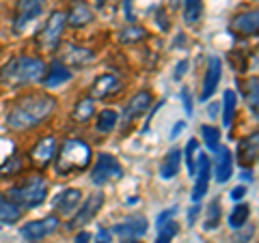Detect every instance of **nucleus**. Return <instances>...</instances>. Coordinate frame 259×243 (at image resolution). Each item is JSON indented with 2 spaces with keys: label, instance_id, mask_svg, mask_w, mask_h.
Segmentation results:
<instances>
[{
  "label": "nucleus",
  "instance_id": "473e14b6",
  "mask_svg": "<svg viewBox=\"0 0 259 243\" xmlns=\"http://www.w3.org/2000/svg\"><path fill=\"white\" fill-rule=\"evenodd\" d=\"M201 138H203V142H205V147L216 153V149L221 147V132H218V127L214 125H201Z\"/></svg>",
  "mask_w": 259,
  "mask_h": 243
},
{
  "label": "nucleus",
  "instance_id": "f8f14e48",
  "mask_svg": "<svg viewBox=\"0 0 259 243\" xmlns=\"http://www.w3.org/2000/svg\"><path fill=\"white\" fill-rule=\"evenodd\" d=\"M54 153H56V140L54 136H46V138H39L35 142V147L30 149L28 157H30V164L35 166L37 170H44L52 164L54 159Z\"/></svg>",
  "mask_w": 259,
  "mask_h": 243
},
{
  "label": "nucleus",
  "instance_id": "dca6fc26",
  "mask_svg": "<svg viewBox=\"0 0 259 243\" xmlns=\"http://www.w3.org/2000/svg\"><path fill=\"white\" fill-rule=\"evenodd\" d=\"M147 228H149V222L145 215H130L127 220L119 222L115 228H112V232L121 239H139L147 232Z\"/></svg>",
  "mask_w": 259,
  "mask_h": 243
},
{
  "label": "nucleus",
  "instance_id": "f3484780",
  "mask_svg": "<svg viewBox=\"0 0 259 243\" xmlns=\"http://www.w3.org/2000/svg\"><path fill=\"white\" fill-rule=\"evenodd\" d=\"M93 58H95V54L82 45L67 43V45H63V50H61V63L65 67H84V65L93 63Z\"/></svg>",
  "mask_w": 259,
  "mask_h": 243
},
{
  "label": "nucleus",
  "instance_id": "6e6552de",
  "mask_svg": "<svg viewBox=\"0 0 259 243\" xmlns=\"http://www.w3.org/2000/svg\"><path fill=\"white\" fill-rule=\"evenodd\" d=\"M59 226H61L59 217H56V215H48V217H41V220L24 224L20 228V234L26 241L37 243V241H44L46 237H50L52 232H56V230H59Z\"/></svg>",
  "mask_w": 259,
  "mask_h": 243
},
{
  "label": "nucleus",
  "instance_id": "1a4fd4ad",
  "mask_svg": "<svg viewBox=\"0 0 259 243\" xmlns=\"http://www.w3.org/2000/svg\"><path fill=\"white\" fill-rule=\"evenodd\" d=\"M44 5L46 0H18L13 15V30L22 32L32 20H37L44 13Z\"/></svg>",
  "mask_w": 259,
  "mask_h": 243
},
{
  "label": "nucleus",
  "instance_id": "7ed1b4c3",
  "mask_svg": "<svg viewBox=\"0 0 259 243\" xmlns=\"http://www.w3.org/2000/svg\"><path fill=\"white\" fill-rule=\"evenodd\" d=\"M46 74V63L35 56H15L0 69V82L11 88L32 84Z\"/></svg>",
  "mask_w": 259,
  "mask_h": 243
},
{
  "label": "nucleus",
  "instance_id": "2f4dec72",
  "mask_svg": "<svg viewBox=\"0 0 259 243\" xmlns=\"http://www.w3.org/2000/svg\"><path fill=\"white\" fill-rule=\"evenodd\" d=\"M24 170V161L18 153H13L11 157H7L3 164H0V179L3 176H13V174H20Z\"/></svg>",
  "mask_w": 259,
  "mask_h": 243
},
{
  "label": "nucleus",
  "instance_id": "c756f323",
  "mask_svg": "<svg viewBox=\"0 0 259 243\" xmlns=\"http://www.w3.org/2000/svg\"><path fill=\"white\" fill-rule=\"evenodd\" d=\"M119 123V114L115 110H102L100 114H97V123H95V129L100 134H108L112 129L117 127Z\"/></svg>",
  "mask_w": 259,
  "mask_h": 243
},
{
  "label": "nucleus",
  "instance_id": "79ce46f5",
  "mask_svg": "<svg viewBox=\"0 0 259 243\" xmlns=\"http://www.w3.org/2000/svg\"><path fill=\"white\" fill-rule=\"evenodd\" d=\"M91 239H93V234L87 232V230H80V232L76 234V243H89Z\"/></svg>",
  "mask_w": 259,
  "mask_h": 243
},
{
  "label": "nucleus",
  "instance_id": "9d476101",
  "mask_svg": "<svg viewBox=\"0 0 259 243\" xmlns=\"http://www.w3.org/2000/svg\"><path fill=\"white\" fill-rule=\"evenodd\" d=\"M123 91V82L117 74H102L93 80L91 84V99L97 101V99H110V97L119 95Z\"/></svg>",
  "mask_w": 259,
  "mask_h": 243
},
{
  "label": "nucleus",
  "instance_id": "f704fd0d",
  "mask_svg": "<svg viewBox=\"0 0 259 243\" xmlns=\"http://www.w3.org/2000/svg\"><path fill=\"white\" fill-rule=\"evenodd\" d=\"M259 80H257V76H253L246 82V103H248V110H250V114H253L255 118H257V114H259V110H257V106H259V101H257V95H259Z\"/></svg>",
  "mask_w": 259,
  "mask_h": 243
},
{
  "label": "nucleus",
  "instance_id": "6ab92c4d",
  "mask_svg": "<svg viewBox=\"0 0 259 243\" xmlns=\"http://www.w3.org/2000/svg\"><path fill=\"white\" fill-rule=\"evenodd\" d=\"M41 80H44L46 88H59L71 80V71H69V67H65L61 60H52L50 65H46V74Z\"/></svg>",
  "mask_w": 259,
  "mask_h": 243
},
{
  "label": "nucleus",
  "instance_id": "b1692460",
  "mask_svg": "<svg viewBox=\"0 0 259 243\" xmlns=\"http://www.w3.org/2000/svg\"><path fill=\"white\" fill-rule=\"evenodd\" d=\"M22 220V209L15 207L13 202L0 194V222L3 224H18Z\"/></svg>",
  "mask_w": 259,
  "mask_h": 243
},
{
  "label": "nucleus",
  "instance_id": "2eb2a0df",
  "mask_svg": "<svg viewBox=\"0 0 259 243\" xmlns=\"http://www.w3.org/2000/svg\"><path fill=\"white\" fill-rule=\"evenodd\" d=\"M80 202H82V192L76 190V188H69V190H63L59 196L54 198L52 209H54L56 217L59 215L61 217H69V215H74L78 211Z\"/></svg>",
  "mask_w": 259,
  "mask_h": 243
},
{
  "label": "nucleus",
  "instance_id": "5701e85b",
  "mask_svg": "<svg viewBox=\"0 0 259 243\" xmlns=\"http://www.w3.org/2000/svg\"><path fill=\"white\" fill-rule=\"evenodd\" d=\"M180 166H182V149L173 147L164 155V159H162V164H160V176L164 181L175 179L177 172H180Z\"/></svg>",
  "mask_w": 259,
  "mask_h": 243
},
{
  "label": "nucleus",
  "instance_id": "37998d69",
  "mask_svg": "<svg viewBox=\"0 0 259 243\" xmlns=\"http://www.w3.org/2000/svg\"><path fill=\"white\" fill-rule=\"evenodd\" d=\"M158 26L162 28V30H168V22H166V13L164 11H158Z\"/></svg>",
  "mask_w": 259,
  "mask_h": 243
},
{
  "label": "nucleus",
  "instance_id": "de8ad7c7",
  "mask_svg": "<svg viewBox=\"0 0 259 243\" xmlns=\"http://www.w3.org/2000/svg\"><path fill=\"white\" fill-rule=\"evenodd\" d=\"M242 176H244V179H246V181H248V179H250V181H253V174H250V172H248V170H246V172H242Z\"/></svg>",
  "mask_w": 259,
  "mask_h": 243
},
{
  "label": "nucleus",
  "instance_id": "a19ab883",
  "mask_svg": "<svg viewBox=\"0 0 259 243\" xmlns=\"http://www.w3.org/2000/svg\"><path fill=\"white\" fill-rule=\"evenodd\" d=\"M244 196H246V188H244V185H238V188L231 190V200H242Z\"/></svg>",
  "mask_w": 259,
  "mask_h": 243
},
{
  "label": "nucleus",
  "instance_id": "20e7f679",
  "mask_svg": "<svg viewBox=\"0 0 259 243\" xmlns=\"http://www.w3.org/2000/svg\"><path fill=\"white\" fill-rule=\"evenodd\" d=\"M46 196H48V181L44 179V174H30L20 185H13V188L7 190V198L20 209H35L44 205Z\"/></svg>",
  "mask_w": 259,
  "mask_h": 243
},
{
  "label": "nucleus",
  "instance_id": "412c9836",
  "mask_svg": "<svg viewBox=\"0 0 259 243\" xmlns=\"http://www.w3.org/2000/svg\"><path fill=\"white\" fill-rule=\"evenodd\" d=\"M233 174V157L231 151L227 147H218L216 149V159H214V176L216 183H227Z\"/></svg>",
  "mask_w": 259,
  "mask_h": 243
},
{
  "label": "nucleus",
  "instance_id": "58836bf2",
  "mask_svg": "<svg viewBox=\"0 0 259 243\" xmlns=\"http://www.w3.org/2000/svg\"><path fill=\"white\" fill-rule=\"evenodd\" d=\"M93 243H112V234L106 228H100V230H97V234H95Z\"/></svg>",
  "mask_w": 259,
  "mask_h": 243
},
{
  "label": "nucleus",
  "instance_id": "7c9ffc66",
  "mask_svg": "<svg viewBox=\"0 0 259 243\" xmlns=\"http://www.w3.org/2000/svg\"><path fill=\"white\" fill-rule=\"evenodd\" d=\"M218 222H221V202H218V198H214V200H209V205L205 209L203 230H214Z\"/></svg>",
  "mask_w": 259,
  "mask_h": 243
},
{
  "label": "nucleus",
  "instance_id": "a878e982",
  "mask_svg": "<svg viewBox=\"0 0 259 243\" xmlns=\"http://www.w3.org/2000/svg\"><path fill=\"white\" fill-rule=\"evenodd\" d=\"M182 155L186 157V168H188V172H190V176H194V170H197V164H199V159H201V149H199V142L194 140V138H190L188 140V144H186V149H184V153Z\"/></svg>",
  "mask_w": 259,
  "mask_h": 243
},
{
  "label": "nucleus",
  "instance_id": "c9c22d12",
  "mask_svg": "<svg viewBox=\"0 0 259 243\" xmlns=\"http://www.w3.org/2000/svg\"><path fill=\"white\" fill-rule=\"evenodd\" d=\"M177 230H180V226H177L175 222H168V224H164L160 228V232H158V239H156V243H171L173 241V237L177 234Z\"/></svg>",
  "mask_w": 259,
  "mask_h": 243
},
{
  "label": "nucleus",
  "instance_id": "72a5a7b5",
  "mask_svg": "<svg viewBox=\"0 0 259 243\" xmlns=\"http://www.w3.org/2000/svg\"><path fill=\"white\" fill-rule=\"evenodd\" d=\"M145 37H147V30H145L143 26H134V24L119 32V41H121V43H130V45L143 41Z\"/></svg>",
  "mask_w": 259,
  "mask_h": 243
},
{
  "label": "nucleus",
  "instance_id": "f257e3e1",
  "mask_svg": "<svg viewBox=\"0 0 259 243\" xmlns=\"http://www.w3.org/2000/svg\"><path fill=\"white\" fill-rule=\"evenodd\" d=\"M56 99L48 93H28L20 97L7 112V127L13 132H30L52 116Z\"/></svg>",
  "mask_w": 259,
  "mask_h": 243
},
{
  "label": "nucleus",
  "instance_id": "e433bc0d",
  "mask_svg": "<svg viewBox=\"0 0 259 243\" xmlns=\"http://www.w3.org/2000/svg\"><path fill=\"white\" fill-rule=\"evenodd\" d=\"M175 213H177V209H168V211H164V213H160L158 215V228H162V226H164V224H168V222H171L173 220V217H175Z\"/></svg>",
  "mask_w": 259,
  "mask_h": 243
},
{
  "label": "nucleus",
  "instance_id": "4c0bfd02",
  "mask_svg": "<svg viewBox=\"0 0 259 243\" xmlns=\"http://www.w3.org/2000/svg\"><path fill=\"white\" fill-rule=\"evenodd\" d=\"M182 101H184V110H186V114H192V99H190V93H188V88H182Z\"/></svg>",
  "mask_w": 259,
  "mask_h": 243
},
{
  "label": "nucleus",
  "instance_id": "ea45409f",
  "mask_svg": "<svg viewBox=\"0 0 259 243\" xmlns=\"http://www.w3.org/2000/svg\"><path fill=\"white\" fill-rule=\"evenodd\" d=\"M186 71H188V60H182V63H177V67H175V80H182L184 76H186Z\"/></svg>",
  "mask_w": 259,
  "mask_h": 243
},
{
  "label": "nucleus",
  "instance_id": "393cba45",
  "mask_svg": "<svg viewBox=\"0 0 259 243\" xmlns=\"http://www.w3.org/2000/svg\"><path fill=\"white\" fill-rule=\"evenodd\" d=\"M95 114V101L91 99V97H87V99H80L74 110H71V118H74V123H89L91 120V116Z\"/></svg>",
  "mask_w": 259,
  "mask_h": 243
},
{
  "label": "nucleus",
  "instance_id": "aec40b11",
  "mask_svg": "<svg viewBox=\"0 0 259 243\" xmlns=\"http://www.w3.org/2000/svg\"><path fill=\"white\" fill-rule=\"evenodd\" d=\"M65 18H67V24L71 28H82L87 24L93 22V9L89 7V3H84V0H74L69 7V11L65 13Z\"/></svg>",
  "mask_w": 259,
  "mask_h": 243
},
{
  "label": "nucleus",
  "instance_id": "4be33fe9",
  "mask_svg": "<svg viewBox=\"0 0 259 243\" xmlns=\"http://www.w3.org/2000/svg\"><path fill=\"white\" fill-rule=\"evenodd\" d=\"M257 151H259V142H257V132H255L238 142V161L244 168L253 166L257 161Z\"/></svg>",
  "mask_w": 259,
  "mask_h": 243
},
{
  "label": "nucleus",
  "instance_id": "09e8293b",
  "mask_svg": "<svg viewBox=\"0 0 259 243\" xmlns=\"http://www.w3.org/2000/svg\"><path fill=\"white\" fill-rule=\"evenodd\" d=\"M123 243H143L141 239H123Z\"/></svg>",
  "mask_w": 259,
  "mask_h": 243
},
{
  "label": "nucleus",
  "instance_id": "39448f33",
  "mask_svg": "<svg viewBox=\"0 0 259 243\" xmlns=\"http://www.w3.org/2000/svg\"><path fill=\"white\" fill-rule=\"evenodd\" d=\"M121 176H123V166L119 164V159L115 155H110V153H100L91 170V181L97 188H102V185H106L110 181H119Z\"/></svg>",
  "mask_w": 259,
  "mask_h": 243
},
{
  "label": "nucleus",
  "instance_id": "a211bd4d",
  "mask_svg": "<svg viewBox=\"0 0 259 243\" xmlns=\"http://www.w3.org/2000/svg\"><path fill=\"white\" fill-rule=\"evenodd\" d=\"M209 174H212V164L205 155H201L199 164H197V170H194V192H192V202H199L201 198L207 194V188H209Z\"/></svg>",
  "mask_w": 259,
  "mask_h": 243
},
{
  "label": "nucleus",
  "instance_id": "a18cd8bd",
  "mask_svg": "<svg viewBox=\"0 0 259 243\" xmlns=\"http://www.w3.org/2000/svg\"><path fill=\"white\" fill-rule=\"evenodd\" d=\"M199 209H201V207H197V205H194V207L190 209V211H188V224H190V226L194 224V220H197V215H199Z\"/></svg>",
  "mask_w": 259,
  "mask_h": 243
},
{
  "label": "nucleus",
  "instance_id": "bb28decb",
  "mask_svg": "<svg viewBox=\"0 0 259 243\" xmlns=\"http://www.w3.org/2000/svg\"><path fill=\"white\" fill-rule=\"evenodd\" d=\"M201 15H203V0H184V22L188 26L199 24Z\"/></svg>",
  "mask_w": 259,
  "mask_h": 243
},
{
  "label": "nucleus",
  "instance_id": "c85d7f7f",
  "mask_svg": "<svg viewBox=\"0 0 259 243\" xmlns=\"http://www.w3.org/2000/svg\"><path fill=\"white\" fill-rule=\"evenodd\" d=\"M248 215H250V207L244 205V202H240V205L233 207L231 213H229V226H231V230L244 228L246 222H248Z\"/></svg>",
  "mask_w": 259,
  "mask_h": 243
},
{
  "label": "nucleus",
  "instance_id": "ddd939ff",
  "mask_svg": "<svg viewBox=\"0 0 259 243\" xmlns=\"http://www.w3.org/2000/svg\"><path fill=\"white\" fill-rule=\"evenodd\" d=\"M221 78H223V63L218 56H209L207 58V67H205V78H203V88L199 93V99L201 101H207L209 97L216 93L218 84H221Z\"/></svg>",
  "mask_w": 259,
  "mask_h": 243
},
{
  "label": "nucleus",
  "instance_id": "cd10ccee",
  "mask_svg": "<svg viewBox=\"0 0 259 243\" xmlns=\"http://www.w3.org/2000/svg\"><path fill=\"white\" fill-rule=\"evenodd\" d=\"M236 106H238V97L233 91H225L223 95V125L231 127L233 116H236Z\"/></svg>",
  "mask_w": 259,
  "mask_h": 243
},
{
  "label": "nucleus",
  "instance_id": "49530a36",
  "mask_svg": "<svg viewBox=\"0 0 259 243\" xmlns=\"http://www.w3.org/2000/svg\"><path fill=\"white\" fill-rule=\"evenodd\" d=\"M207 112H209V116H216L218 114V103H209V108H207Z\"/></svg>",
  "mask_w": 259,
  "mask_h": 243
},
{
  "label": "nucleus",
  "instance_id": "0eeeda50",
  "mask_svg": "<svg viewBox=\"0 0 259 243\" xmlns=\"http://www.w3.org/2000/svg\"><path fill=\"white\" fill-rule=\"evenodd\" d=\"M102 207H104V194L102 192H93L91 196L80 202L78 211L67 222V228L69 230H76V228H82V226H87L91 220H95V215L100 213Z\"/></svg>",
  "mask_w": 259,
  "mask_h": 243
},
{
  "label": "nucleus",
  "instance_id": "c03bdc74",
  "mask_svg": "<svg viewBox=\"0 0 259 243\" xmlns=\"http://www.w3.org/2000/svg\"><path fill=\"white\" fill-rule=\"evenodd\" d=\"M184 129H186V120H180V123H175L173 132H171V138H173V140H175V138H177V136H180V134L184 132Z\"/></svg>",
  "mask_w": 259,
  "mask_h": 243
},
{
  "label": "nucleus",
  "instance_id": "4468645a",
  "mask_svg": "<svg viewBox=\"0 0 259 243\" xmlns=\"http://www.w3.org/2000/svg\"><path fill=\"white\" fill-rule=\"evenodd\" d=\"M151 101H153V97H151L149 91H139V93H136L132 99H130L127 106H125L123 116H121V123H123V127L132 125L139 116L147 114V110L151 108Z\"/></svg>",
  "mask_w": 259,
  "mask_h": 243
},
{
  "label": "nucleus",
  "instance_id": "9b49d317",
  "mask_svg": "<svg viewBox=\"0 0 259 243\" xmlns=\"http://www.w3.org/2000/svg\"><path fill=\"white\" fill-rule=\"evenodd\" d=\"M229 30L233 32V35H238L240 39L257 37V30H259V13H257V9L242 11L238 15H233L231 22H229Z\"/></svg>",
  "mask_w": 259,
  "mask_h": 243
},
{
  "label": "nucleus",
  "instance_id": "f03ea898",
  "mask_svg": "<svg viewBox=\"0 0 259 243\" xmlns=\"http://www.w3.org/2000/svg\"><path fill=\"white\" fill-rule=\"evenodd\" d=\"M93 157L91 147L84 140H78V138H67L59 153H54V170L59 176H71L76 172H82L89 168Z\"/></svg>",
  "mask_w": 259,
  "mask_h": 243
},
{
  "label": "nucleus",
  "instance_id": "423d86ee",
  "mask_svg": "<svg viewBox=\"0 0 259 243\" xmlns=\"http://www.w3.org/2000/svg\"><path fill=\"white\" fill-rule=\"evenodd\" d=\"M65 26H67L65 11H52L50 15H48L41 32H39V45L48 47V50L56 47L61 41V37H63V32H65Z\"/></svg>",
  "mask_w": 259,
  "mask_h": 243
}]
</instances>
